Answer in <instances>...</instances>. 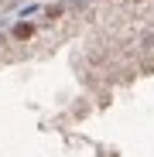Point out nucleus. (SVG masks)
Segmentation results:
<instances>
[{
  "label": "nucleus",
  "mask_w": 154,
  "mask_h": 157,
  "mask_svg": "<svg viewBox=\"0 0 154 157\" xmlns=\"http://www.w3.org/2000/svg\"><path fill=\"white\" fill-rule=\"evenodd\" d=\"M14 34L24 41V38H31V34H34V28H31V24H17V28H14Z\"/></svg>",
  "instance_id": "obj_1"
},
{
  "label": "nucleus",
  "mask_w": 154,
  "mask_h": 157,
  "mask_svg": "<svg viewBox=\"0 0 154 157\" xmlns=\"http://www.w3.org/2000/svg\"><path fill=\"white\" fill-rule=\"evenodd\" d=\"M0 41H4V34H0Z\"/></svg>",
  "instance_id": "obj_2"
}]
</instances>
